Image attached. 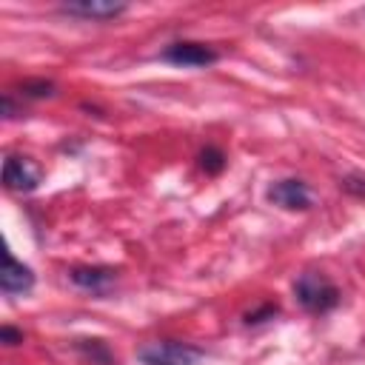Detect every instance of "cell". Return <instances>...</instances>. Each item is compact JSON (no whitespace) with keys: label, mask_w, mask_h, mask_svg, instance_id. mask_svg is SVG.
<instances>
[{"label":"cell","mask_w":365,"mask_h":365,"mask_svg":"<svg viewBox=\"0 0 365 365\" xmlns=\"http://www.w3.org/2000/svg\"><path fill=\"white\" fill-rule=\"evenodd\" d=\"M68 279L77 288H86L91 294H106L108 285L117 279V271L114 268H103V265H77V268L68 271Z\"/></svg>","instance_id":"cell-8"},{"label":"cell","mask_w":365,"mask_h":365,"mask_svg":"<svg viewBox=\"0 0 365 365\" xmlns=\"http://www.w3.org/2000/svg\"><path fill=\"white\" fill-rule=\"evenodd\" d=\"M43 180V168L40 163H34L31 157H20V154H9L3 160V185L9 191H34Z\"/></svg>","instance_id":"cell-3"},{"label":"cell","mask_w":365,"mask_h":365,"mask_svg":"<svg viewBox=\"0 0 365 365\" xmlns=\"http://www.w3.org/2000/svg\"><path fill=\"white\" fill-rule=\"evenodd\" d=\"M0 339H3L6 345H20V342H23V331H17V328H11V325H3V328H0Z\"/></svg>","instance_id":"cell-12"},{"label":"cell","mask_w":365,"mask_h":365,"mask_svg":"<svg viewBox=\"0 0 365 365\" xmlns=\"http://www.w3.org/2000/svg\"><path fill=\"white\" fill-rule=\"evenodd\" d=\"M20 94H23V97H31V100L54 97V83H48V80H26V83L20 86Z\"/></svg>","instance_id":"cell-11"},{"label":"cell","mask_w":365,"mask_h":365,"mask_svg":"<svg viewBox=\"0 0 365 365\" xmlns=\"http://www.w3.org/2000/svg\"><path fill=\"white\" fill-rule=\"evenodd\" d=\"M265 197H268V202H274V205H279L285 211H305V208H311V191L297 177H285V180L271 182Z\"/></svg>","instance_id":"cell-5"},{"label":"cell","mask_w":365,"mask_h":365,"mask_svg":"<svg viewBox=\"0 0 365 365\" xmlns=\"http://www.w3.org/2000/svg\"><path fill=\"white\" fill-rule=\"evenodd\" d=\"M140 362L143 365H200L202 359V351L194 348V345H185V342H151V345H143L137 351Z\"/></svg>","instance_id":"cell-2"},{"label":"cell","mask_w":365,"mask_h":365,"mask_svg":"<svg viewBox=\"0 0 365 365\" xmlns=\"http://www.w3.org/2000/svg\"><path fill=\"white\" fill-rule=\"evenodd\" d=\"M274 314H277V305H265L262 311H257V314H248V317H245V322H248V325H257V322H262L265 317H274Z\"/></svg>","instance_id":"cell-13"},{"label":"cell","mask_w":365,"mask_h":365,"mask_svg":"<svg viewBox=\"0 0 365 365\" xmlns=\"http://www.w3.org/2000/svg\"><path fill=\"white\" fill-rule=\"evenodd\" d=\"M34 285V271L11 257V251H3V271H0V288L6 294H29Z\"/></svg>","instance_id":"cell-6"},{"label":"cell","mask_w":365,"mask_h":365,"mask_svg":"<svg viewBox=\"0 0 365 365\" xmlns=\"http://www.w3.org/2000/svg\"><path fill=\"white\" fill-rule=\"evenodd\" d=\"M197 160H200V168H202L205 174H220V171L225 168V154H222L217 145H208V148H202Z\"/></svg>","instance_id":"cell-10"},{"label":"cell","mask_w":365,"mask_h":365,"mask_svg":"<svg viewBox=\"0 0 365 365\" xmlns=\"http://www.w3.org/2000/svg\"><path fill=\"white\" fill-rule=\"evenodd\" d=\"M125 9H128L125 3H114V0H71V3H63L66 14H74V17H83V20H114Z\"/></svg>","instance_id":"cell-7"},{"label":"cell","mask_w":365,"mask_h":365,"mask_svg":"<svg viewBox=\"0 0 365 365\" xmlns=\"http://www.w3.org/2000/svg\"><path fill=\"white\" fill-rule=\"evenodd\" d=\"M217 57L220 54L211 46L194 43V40H180L160 51V60H165L171 66H182V68H205V66L217 63Z\"/></svg>","instance_id":"cell-4"},{"label":"cell","mask_w":365,"mask_h":365,"mask_svg":"<svg viewBox=\"0 0 365 365\" xmlns=\"http://www.w3.org/2000/svg\"><path fill=\"white\" fill-rule=\"evenodd\" d=\"M294 294H297V302L311 314H325L339 305V288L319 271L299 274V279L294 282Z\"/></svg>","instance_id":"cell-1"},{"label":"cell","mask_w":365,"mask_h":365,"mask_svg":"<svg viewBox=\"0 0 365 365\" xmlns=\"http://www.w3.org/2000/svg\"><path fill=\"white\" fill-rule=\"evenodd\" d=\"M74 348H77L86 359L97 362V365H114V356H111V351H108V345H106L103 339H77Z\"/></svg>","instance_id":"cell-9"}]
</instances>
